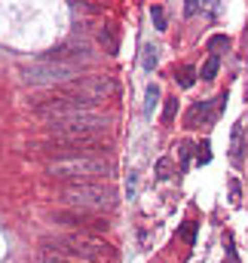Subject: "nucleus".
<instances>
[{
  "label": "nucleus",
  "instance_id": "423d86ee",
  "mask_svg": "<svg viewBox=\"0 0 248 263\" xmlns=\"http://www.w3.org/2000/svg\"><path fill=\"white\" fill-rule=\"evenodd\" d=\"M52 223H59L70 233H83V236H92V233H108L111 223L108 217L101 214H89V211H74V208H62V211H52L49 214Z\"/></svg>",
  "mask_w": 248,
  "mask_h": 263
},
{
  "label": "nucleus",
  "instance_id": "dca6fc26",
  "mask_svg": "<svg viewBox=\"0 0 248 263\" xmlns=\"http://www.w3.org/2000/svg\"><path fill=\"white\" fill-rule=\"evenodd\" d=\"M169 172H172V162H169V159H160V162H156V175H160V178H169Z\"/></svg>",
  "mask_w": 248,
  "mask_h": 263
},
{
  "label": "nucleus",
  "instance_id": "f257e3e1",
  "mask_svg": "<svg viewBox=\"0 0 248 263\" xmlns=\"http://www.w3.org/2000/svg\"><path fill=\"white\" fill-rule=\"evenodd\" d=\"M40 248L46 254H56L74 263H108L114 260V248L95 236H83V233H64V236H46L40 239Z\"/></svg>",
  "mask_w": 248,
  "mask_h": 263
},
{
  "label": "nucleus",
  "instance_id": "f03ea898",
  "mask_svg": "<svg viewBox=\"0 0 248 263\" xmlns=\"http://www.w3.org/2000/svg\"><path fill=\"white\" fill-rule=\"evenodd\" d=\"M46 172L64 184H101L111 175V162L104 156H74V159L49 162Z\"/></svg>",
  "mask_w": 248,
  "mask_h": 263
},
{
  "label": "nucleus",
  "instance_id": "9b49d317",
  "mask_svg": "<svg viewBox=\"0 0 248 263\" xmlns=\"http://www.w3.org/2000/svg\"><path fill=\"white\" fill-rule=\"evenodd\" d=\"M218 65H221V62H218V52H211L208 62L202 65V80H215V77H218Z\"/></svg>",
  "mask_w": 248,
  "mask_h": 263
},
{
  "label": "nucleus",
  "instance_id": "6e6552de",
  "mask_svg": "<svg viewBox=\"0 0 248 263\" xmlns=\"http://www.w3.org/2000/svg\"><path fill=\"white\" fill-rule=\"evenodd\" d=\"M92 55H89V46L86 43H77V40H70V43H62V46H56V49H49L46 55H43V62H49V65H62V67H77L86 65Z\"/></svg>",
  "mask_w": 248,
  "mask_h": 263
},
{
  "label": "nucleus",
  "instance_id": "f3484780",
  "mask_svg": "<svg viewBox=\"0 0 248 263\" xmlns=\"http://www.w3.org/2000/svg\"><path fill=\"white\" fill-rule=\"evenodd\" d=\"M156 98H160V89H156V86H150V89H147V110H153Z\"/></svg>",
  "mask_w": 248,
  "mask_h": 263
},
{
  "label": "nucleus",
  "instance_id": "4be33fe9",
  "mask_svg": "<svg viewBox=\"0 0 248 263\" xmlns=\"http://www.w3.org/2000/svg\"><path fill=\"white\" fill-rule=\"evenodd\" d=\"M196 159H199V162H208V159H211V156H208V144L199 147V156H196Z\"/></svg>",
  "mask_w": 248,
  "mask_h": 263
},
{
  "label": "nucleus",
  "instance_id": "a211bd4d",
  "mask_svg": "<svg viewBox=\"0 0 248 263\" xmlns=\"http://www.w3.org/2000/svg\"><path fill=\"white\" fill-rule=\"evenodd\" d=\"M37 263H74V260H64V257H56V254H46V251H43Z\"/></svg>",
  "mask_w": 248,
  "mask_h": 263
},
{
  "label": "nucleus",
  "instance_id": "1a4fd4ad",
  "mask_svg": "<svg viewBox=\"0 0 248 263\" xmlns=\"http://www.w3.org/2000/svg\"><path fill=\"white\" fill-rule=\"evenodd\" d=\"M211 117H215L211 101H196V104L190 107V114H187V129H196V126H199V120H202V123H208Z\"/></svg>",
  "mask_w": 248,
  "mask_h": 263
},
{
  "label": "nucleus",
  "instance_id": "39448f33",
  "mask_svg": "<svg viewBox=\"0 0 248 263\" xmlns=\"http://www.w3.org/2000/svg\"><path fill=\"white\" fill-rule=\"evenodd\" d=\"M59 92L98 107V101H108L117 95V83H114V77H77V80L64 83Z\"/></svg>",
  "mask_w": 248,
  "mask_h": 263
},
{
  "label": "nucleus",
  "instance_id": "2eb2a0df",
  "mask_svg": "<svg viewBox=\"0 0 248 263\" xmlns=\"http://www.w3.org/2000/svg\"><path fill=\"white\" fill-rule=\"evenodd\" d=\"M239 150H242V126L233 129V159H239Z\"/></svg>",
  "mask_w": 248,
  "mask_h": 263
},
{
  "label": "nucleus",
  "instance_id": "412c9836",
  "mask_svg": "<svg viewBox=\"0 0 248 263\" xmlns=\"http://www.w3.org/2000/svg\"><path fill=\"white\" fill-rule=\"evenodd\" d=\"M221 46H227V37H211L208 40V49H221Z\"/></svg>",
  "mask_w": 248,
  "mask_h": 263
},
{
  "label": "nucleus",
  "instance_id": "aec40b11",
  "mask_svg": "<svg viewBox=\"0 0 248 263\" xmlns=\"http://www.w3.org/2000/svg\"><path fill=\"white\" fill-rule=\"evenodd\" d=\"M181 236H184L187 242H193V239H196V223H187V227H184V233H181Z\"/></svg>",
  "mask_w": 248,
  "mask_h": 263
},
{
  "label": "nucleus",
  "instance_id": "20e7f679",
  "mask_svg": "<svg viewBox=\"0 0 248 263\" xmlns=\"http://www.w3.org/2000/svg\"><path fill=\"white\" fill-rule=\"evenodd\" d=\"M46 132L49 138H59V141H98L108 132V117L95 110V114H80L67 120H52Z\"/></svg>",
  "mask_w": 248,
  "mask_h": 263
},
{
  "label": "nucleus",
  "instance_id": "f8f14e48",
  "mask_svg": "<svg viewBox=\"0 0 248 263\" xmlns=\"http://www.w3.org/2000/svg\"><path fill=\"white\" fill-rule=\"evenodd\" d=\"M178 114V98H166V107H163V123H172Z\"/></svg>",
  "mask_w": 248,
  "mask_h": 263
},
{
  "label": "nucleus",
  "instance_id": "ddd939ff",
  "mask_svg": "<svg viewBox=\"0 0 248 263\" xmlns=\"http://www.w3.org/2000/svg\"><path fill=\"white\" fill-rule=\"evenodd\" d=\"M150 15H153L156 28H160V31H166V12H163V6H150Z\"/></svg>",
  "mask_w": 248,
  "mask_h": 263
},
{
  "label": "nucleus",
  "instance_id": "7ed1b4c3",
  "mask_svg": "<svg viewBox=\"0 0 248 263\" xmlns=\"http://www.w3.org/2000/svg\"><path fill=\"white\" fill-rule=\"evenodd\" d=\"M59 199H62L67 208H74V211H89V214L111 211V208L117 205L114 190L104 187V184H64Z\"/></svg>",
  "mask_w": 248,
  "mask_h": 263
},
{
  "label": "nucleus",
  "instance_id": "0eeeda50",
  "mask_svg": "<svg viewBox=\"0 0 248 263\" xmlns=\"http://www.w3.org/2000/svg\"><path fill=\"white\" fill-rule=\"evenodd\" d=\"M74 73H77L74 67L37 62V65H31V67H25V70H22V80H25V83H31V86H59V89H62L64 83L77 80Z\"/></svg>",
  "mask_w": 248,
  "mask_h": 263
},
{
  "label": "nucleus",
  "instance_id": "9d476101",
  "mask_svg": "<svg viewBox=\"0 0 248 263\" xmlns=\"http://www.w3.org/2000/svg\"><path fill=\"white\" fill-rule=\"evenodd\" d=\"M98 43H101V46H104V52H111V55L120 49V37H117V31H114L111 25H104V28L98 31Z\"/></svg>",
  "mask_w": 248,
  "mask_h": 263
},
{
  "label": "nucleus",
  "instance_id": "6ab92c4d",
  "mask_svg": "<svg viewBox=\"0 0 248 263\" xmlns=\"http://www.w3.org/2000/svg\"><path fill=\"white\" fill-rule=\"evenodd\" d=\"M144 52H147V55H144V67H153V65H156V49H153V46H147Z\"/></svg>",
  "mask_w": 248,
  "mask_h": 263
},
{
  "label": "nucleus",
  "instance_id": "4468645a",
  "mask_svg": "<svg viewBox=\"0 0 248 263\" xmlns=\"http://www.w3.org/2000/svg\"><path fill=\"white\" fill-rule=\"evenodd\" d=\"M178 83H181L184 89H190V86L196 83V70H193V67H184V70H181V80H178Z\"/></svg>",
  "mask_w": 248,
  "mask_h": 263
}]
</instances>
